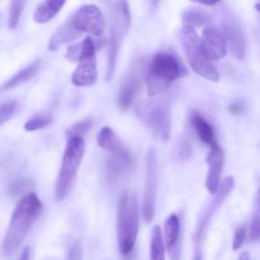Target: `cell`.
<instances>
[{
    "mask_svg": "<svg viewBox=\"0 0 260 260\" xmlns=\"http://www.w3.org/2000/svg\"><path fill=\"white\" fill-rule=\"evenodd\" d=\"M145 79V69L142 61H136L132 65L131 70L128 71L126 78L122 81L117 96L118 107L123 111L128 109L135 102L136 96L139 95L142 86V80Z\"/></svg>",
    "mask_w": 260,
    "mask_h": 260,
    "instance_id": "obj_10",
    "label": "cell"
},
{
    "mask_svg": "<svg viewBox=\"0 0 260 260\" xmlns=\"http://www.w3.org/2000/svg\"><path fill=\"white\" fill-rule=\"evenodd\" d=\"M84 154H85V142L83 137H69L55 184V200L57 202L65 200L70 193L75 183L78 169L83 161Z\"/></svg>",
    "mask_w": 260,
    "mask_h": 260,
    "instance_id": "obj_4",
    "label": "cell"
},
{
    "mask_svg": "<svg viewBox=\"0 0 260 260\" xmlns=\"http://www.w3.org/2000/svg\"><path fill=\"white\" fill-rule=\"evenodd\" d=\"M29 258H30V251H29V249L25 248L24 250H23V253L20 254L19 259L18 260H29Z\"/></svg>",
    "mask_w": 260,
    "mask_h": 260,
    "instance_id": "obj_32",
    "label": "cell"
},
{
    "mask_svg": "<svg viewBox=\"0 0 260 260\" xmlns=\"http://www.w3.org/2000/svg\"><path fill=\"white\" fill-rule=\"evenodd\" d=\"M80 36H81L80 30L75 27V24H74L73 20H71L70 18L68 22L63 23L61 27H58L57 29H56V32L51 36L50 41H48V50L50 51L58 50L61 46L76 40V38L80 37Z\"/></svg>",
    "mask_w": 260,
    "mask_h": 260,
    "instance_id": "obj_18",
    "label": "cell"
},
{
    "mask_svg": "<svg viewBox=\"0 0 260 260\" xmlns=\"http://www.w3.org/2000/svg\"><path fill=\"white\" fill-rule=\"evenodd\" d=\"M187 74L179 58L170 52H157L145 70V81L149 95L155 96L167 90L173 81Z\"/></svg>",
    "mask_w": 260,
    "mask_h": 260,
    "instance_id": "obj_2",
    "label": "cell"
},
{
    "mask_svg": "<svg viewBox=\"0 0 260 260\" xmlns=\"http://www.w3.org/2000/svg\"><path fill=\"white\" fill-rule=\"evenodd\" d=\"M233 188H234V178L233 177H228V178H225L223 180H221L220 187H218L215 197H213V200L211 201L207 206H206V208L203 210L202 215L200 216V220H198V223H197V229H196V238H197L198 240H201V238H202L203 234H205L208 222L211 221L212 216L215 215L216 211L218 210V207L222 205V202L225 201V198L230 194L231 190H233Z\"/></svg>",
    "mask_w": 260,
    "mask_h": 260,
    "instance_id": "obj_13",
    "label": "cell"
},
{
    "mask_svg": "<svg viewBox=\"0 0 260 260\" xmlns=\"http://www.w3.org/2000/svg\"><path fill=\"white\" fill-rule=\"evenodd\" d=\"M203 48H205L206 53L211 60H221L228 53V45L223 38L221 30L213 25H207L205 27L202 33V38H201Z\"/></svg>",
    "mask_w": 260,
    "mask_h": 260,
    "instance_id": "obj_14",
    "label": "cell"
},
{
    "mask_svg": "<svg viewBox=\"0 0 260 260\" xmlns=\"http://www.w3.org/2000/svg\"><path fill=\"white\" fill-rule=\"evenodd\" d=\"M17 109V103L14 101H7L0 103V126L9 121Z\"/></svg>",
    "mask_w": 260,
    "mask_h": 260,
    "instance_id": "obj_27",
    "label": "cell"
},
{
    "mask_svg": "<svg viewBox=\"0 0 260 260\" xmlns=\"http://www.w3.org/2000/svg\"><path fill=\"white\" fill-rule=\"evenodd\" d=\"M239 260H250V255H249L248 251H245V253L241 254V255L239 256Z\"/></svg>",
    "mask_w": 260,
    "mask_h": 260,
    "instance_id": "obj_34",
    "label": "cell"
},
{
    "mask_svg": "<svg viewBox=\"0 0 260 260\" xmlns=\"http://www.w3.org/2000/svg\"><path fill=\"white\" fill-rule=\"evenodd\" d=\"M157 156L154 147L149 149L145 160V184L144 201H142V215L145 222H151L155 216L157 193Z\"/></svg>",
    "mask_w": 260,
    "mask_h": 260,
    "instance_id": "obj_8",
    "label": "cell"
},
{
    "mask_svg": "<svg viewBox=\"0 0 260 260\" xmlns=\"http://www.w3.org/2000/svg\"><path fill=\"white\" fill-rule=\"evenodd\" d=\"M129 24H131V13H129L128 4L126 2L114 3L113 8H112V25L111 36H109L108 61H107L106 70L107 81L113 78L119 48H121L124 36L128 32Z\"/></svg>",
    "mask_w": 260,
    "mask_h": 260,
    "instance_id": "obj_6",
    "label": "cell"
},
{
    "mask_svg": "<svg viewBox=\"0 0 260 260\" xmlns=\"http://www.w3.org/2000/svg\"><path fill=\"white\" fill-rule=\"evenodd\" d=\"M81 52V43H76V45H73L69 47L68 52H66V58L69 61H73V62H76L79 60V56H80Z\"/></svg>",
    "mask_w": 260,
    "mask_h": 260,
    "instance_id": "obj_31",
    "label": "cell"
},
{
    "mask_svg": "<svg viewBox=\"0 0 260 260\" xmlns=\"http://www.w3.org/2000/svg\"><path fill=\"white\" fill-rule=\"evenodd\" d=\"M210 15L200 9L187 10V12L183 14V22L185 23V25H189V27L192 28L207 24V23H210Z\"/></svg>",
    "mask_w": 260,
    "mask_h": 260,
    "instance_id": "obj_23",
    "label": "cell"
},
{
    "mask_svg": "<svg viewBox=\"0 0 260 260\" xmlns=\"http://www.w3.org/2000/svg\"><path fill=\"white\" fill-rule=\"evenodd\" d=\"M41 210L42 203L35 193H27L18 202L3 241V253L5 256L9 258L19 250L28 231L40 216Z\"/></svg>",
    "mask_w": 260,
    "mask_h": 260,
    "instance_id": "obj_1",
    "label": "cell"
},
{
    "mask_svg": "<svg viewBox=\"0 0 260 260\" xmlns=\"http://www.w3.org/2000/svg\"><path fill=\"white\" fill-rule=\"evenodd\" d=\"M52 118L51 116L45 113H41V114H36L33 116L32 118L28 119L24 124V129L28 132H33V131H37V129H42L45 127H47L48 124L51 123Z\"/></svg>",
    "mask_w": 260,
    "mask_h": 260,
    "instance_id": "obj_26",
    "label": "cell"
},
{
    "mask_svg": "<svg viewBox=\"0 0 260 260\" xmlns=\"http://www.w3.org/2000/svg\"><path fill=\"white\" fill-rule=\"evenodd\" d=\"M24 7L25 2H22V0H14V2L10 3L9 17H8V25H9L10 29H14V28L18 27V23H19L20 15H22Z\"/></svg>",
    "mask_w": 260,
    "mask_h": 260,
    "instance_id": "obj_25",
    "label": "cell"
},
{
    "mask_svg": "<svg viewBox=\"0 0 260 260\" xmlns=\"http://www.w3.org/2000/svg\"><path fill=\"white\" fill-rule=\"evenodd\" d=\"M136 114L151 131L155 139L168 142L170 139V111L168 104L157 101H144L136 107Z\"/></svg>",
    "mask_w": 260,
    "mask_h": 260,
    "instance_id": "obj_7",
    "label": "cell"
},
{
    "mask_svg": "<svg viewBox=\"0 0 260 260\" xmlns=\"http://www.w3.org/2000/svg\"><path fill=\"white\" fill-rule=\"evenodd\" d=\"M63 5H65L63 0H46L36 8L35 13H33V19L40 24L48 23L53 17L58 14Z\"/></svg>",
    "mask_w": 260,
    "mask_h": 260,
    "instance_id": "obj_21",
    "label": "cell"
},
{
    "mask_svg": "<svg viewBox=\"0 0 260 260\" xmlns=\"http://www.w3.org/2000/svg\"><path fill=\"white\" fill-rule=\"evenodd\" d=\"M246 234H248V231H246V226L244 225L240 226V228L235 231V235H234V241H233L234 250H239V249H241V246L244 245V243H245L246 240Z\"/></svg>",
    "mask_w": 260,
    "mask_h": 260,
    "instance_id": "obj_29",
    "label": "cell"
},
{
    "mask_svg": "<svg viewBox=\"0 0 260 260\" xmlns=\"http://www.w3.org/2000/svg\"><path fill=\"white\" fill-rule=\"evenodd\" d=\"M91 127L90 119H84V121L76 122L73 127L68 131L69 137H83Z\"/></svg>",
    "mask_w": 260,
    "mask_h": 260,
    "instance_id": "obj_28",
    "label": "cell"
},
{
    "mask_svg": "<svg viewBox=\"0 0 260 260\" xmlns=\"http://www.w3.org/2000/svg\"><path fill=\"white\" fill-rule=\"evenodd\" d=\"M98 78L96 71L95 45L90 37H86L81 43V52L79 56L78 66L73 74V84L75 86H91Z\"/></svg>",
    "mask_w": 260,
    "mask_h": 260,
    "instance_id": "obj_9",
    "label": "cell"
},
{
    "mask_svg": "<svg viewBox=\"0 0 260 260\" xmlns=\"http://www.w3.org/2000/svg\"><path fill=\"white\" fill-rule=\"evenodd\" d=\"M180 40H182L183 48H184L185 56L192 70L202 78L217 83L220 80L217 69L206 53L200 36L197 35L194 28L184 25L180 30Z\"/></svg>",
    "mask_w": 260,
    "mask_h": 260,
    "instance_id": "obj_5",
    "label": "cell"
},
{
    "mask_svg": "<svg viewBox=\"0 0 260 260\" xmlns=\"http://www.w3.org/2000/svg\"><path fill=\"white\" fill-rule=\"evenodd\" d=\"M256 33H258V40H259V45H260V24L258 25V30H256Z\"/></svg>",
    "mask_w": 260,
    "mask_h": 260,
    "instance_id": "obj_35",
    "label": "cell"
},
{
    "mask_svg": "<svg viewBox=\"0 0 260 260\" xmlns=\"http://www.w3.org/2000/svg\"><path fill=\"white\" fill-rule=\"evenodd\" d=\"M225 164V154L220 146L213 147L207 155L208 172L206 177V188L211 194H216L221 183V174Z\"/></svg>",
    "mask_w": 260,
    "mask_h": 260,
    "instance_id": "obj_15",
    "label": "cell"
},
{
    "mask_svg": "<svg viewBox=\"0 0 260 260\" xmlns=\"http://www.w3.org/2000/svg\"><path fill=\"white\" fill-rule=\"evenodd\" d=\"M83 259V248H81V243L76 240L73 245L70 246L66 255V260H81Z\"/></svg>",
    "mask_w": 260,
    "mask_h": 260,
    "instance_id": "obj_30",
    "label": "cell"
},
{
    "mask_svg": "<svg viewBox=\"0 0 260 260\" xmlns=\"http://www.w3.org/2000/svg\"><path fill=\"white\" fill-rule=\"evenodd\" d=\"M140 208L136 194L124 192L121 196L117 211V243L123 255H128L135 248L139 234Z\"/></svg>",
    "mask_w": 260,
    "mask_h": 260,
    "instance_id": "obj_3",
    "label": "cell"
},
{
    "mask_svg": "<svg viewBox=\"0 0 260 260\" xmlns=\"http://www.w3.org/2000/svg\"><path fill=\"white\" fill-rule=\"evenodd\" d=\"M96 144L106 151L111 152L112 156L114 155L123 154L127 151L126 147L121 144L119 139L117 137L116 132L109 127H103L96 136Z\"/></svg>",
    "mask_w": 260,
    "mask_h": 260,
    "instance_id": "obj_20",
    "label": "cell"
},
{
    "mask_svg": "<svg viewBox=\"0 0 260 260\" xmlns=\"http://www.w3.org/2000/svg\"><path fill=\"white\" fill-rule=\"evenodd\" d=\"M40 68H41V61L37 60V61H33L32 63H29V65L25 66V68L20 69L17 74H14L12 78L8 79L4 84H2V85H0V93L12 90V89L17 88V86H19V85H22V84H25V83H28L29 80H32V79L35 78L36 74L38 73Z\"/></svg>",
    "mask_w": 260,
    "mask_h": 260,
    "instance_id": "obj_19",
    "label": "cell"
},
{
    "mask_svg": "<svg viewBox=\"0 0 260 260\" xmlns=\"http://www.w3.org/2000/svg\"><path fill=\"white\" fill-rule=\"evenodd\" d=\"M221 33L226 41V45L230 48L231 53L236 58L243 60L246 53V41L245 35L243 32L240 23L236 19L235 15L230 12H225L221 19Z\"/></svg>",
    "mask_w": 260,
    "mask_h": 260,
    "instance_id": "obj_12",
    "label": "cell"
},
{
    "mask_svg": "<svg viewBox=\"0 0 260 260\" xmlns=\"http://www.w3.org/2000/svg\"><path fill=\"white\" fill-rule=\"evenodd\" d=\"M255 8H256V9H258V12L260 13V3H258V4L255 5Z\"/></svg>",
    "mask_w": 260,
    "mask_h": 260,
    "instance_id": "obj_36",
    "label": "cell"
},
{
    "mask_svg": "<svg viewBox=\"0 0 260 260\" xmlns=\"http://www.w3.org/2000/svg\"><path fill=\"white\" fill-rule=\"evenodd\" d=\"M165 244L160 226H154L150 236V260H165Z\"/></svg>",
    "mask_w": 260,
    "mask_h": 260,
    "instance_id": "obj_22",
    "label": "cell"
},
{
    "mask_svg": "<svg viewBox=\"0 0 260 260\" xmlns=\"http://www.w3.org/2000/svg\"><path fill=\"white\" fill-rule=\"evenodd\" d=\"M250 238L253 240L260 239V188L256 192L255 202H254L253 217H251L250 223Z\"/></svg>",
    "mask_w": 260,
    "mask_h": 260,
    "instance_id": "obj_24",
    "label": "cell"
},
{
    "mask_svg": "<svg viewBox=\"0 0 260 260\" xmlns=\"http://www.w3.org/2000/svg\"><path fill=\"white\" fill-rule=\"evenodd\" d=\"M71 20L80 33H89L91 36H102L106 30V19L98 7L86 4L79 8Z\"/></svg>",
    "mask_w": 260,
    "mask_h": 260,
    "instance_id": "obj_11",
    "label": "cell"
},
{
    "mask_svg": "<svg viewBox=\"0 0 260 260\" xmlns=\"http://www.w3.org/2000/svg\"><path fill=\"white\" fill-rule=\"evenodd\" d=\"M180 221L177 215H170L165 221L164 228V244L165 249L169 251L170 259L179 260L180 258Z\"/></svg>",
    "mask_w": 260,
    "mask_h": 260,
    "instance_id": "obj_16",
    "label": "cell"
},
{
    "mask_svg": "<svg viewBox=\"0 0 260 260\" xmlns=\"http://www.w3.org/2000/svg\"><path fill=\"white\" fill-rule=\"evenodd\" d=\"M193 260H203L202 259V254H201V250L200 249H196V253H194V259Z\"/></svg>",
    "mask_w": 260,
    "mask_h": 260,
    "instance_id": "obj_33",
    "label": "cell"
},
{
    "mask_svg": "<svg viewBox=\"0 0 260 260\" xmlns=\"http://www.w3.org/2000/svg\"><path fill=\"white\" fill-rule=\"evenodd\" d=\"M190 124H192L193 129L197 134V136L200 137L201 141L205 142L207 146H210V149L218 146L215 129L202 114H200L198 112H193L192 116H190Z\"/></svg>",
    "mask_w": 260,
    "mask_h": 260,
    "instance_id": "obj_17",
    "label": "cell"
}]
</instances>
